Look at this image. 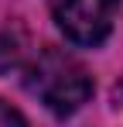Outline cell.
<instances>
[{
    "label": "cell",
    "mask_w": 123,
    "mask_h": 127,
    "mask_svg": "<svg viewBox=\"0 0 123 127\" xmlns=\"http://www.w3.org/2000/svg\"><path fill=\"white\" fill-rule=\"evenodd\" d=\"M58 31L72 45L96 48L109 38L120 0H48Z\"/></svg>",
    "instance_id": "2"
},
{
    "label": "cell",
    "mask_w": 123,
    "mask_h": 127,
    "mask_svg": "<svg viewBox=\"0 0 123 127\" xmlns=\"http://www.w3.org/2000/svg\"><path fill=\"white\" fill-rule=\"evenodd\" d=\"M0 127H27V120L20 117V110H14L3 96H0Z\"/></svg>",
    "instance_id": "3"
},
{
    "label": "cell",
    "mask_w": 123,
    "mask_h": 127,
    "mask_svg": "<svg viewBox=\"0 0 123 127\" xmlns=\"http://www.w3.org/2000/svg\"><path fill=\"white\" fill-rule=\"evenodd\" d=\"M20 72H24L27 93H34L55 117H72L92 96V76L79 59H72L62 48L34 52Z\"/></svg>",
    "instance_id": "1"
}]
</instances>
